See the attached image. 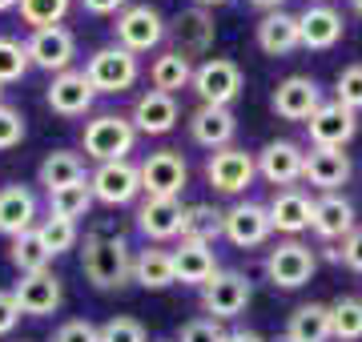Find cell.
I'll return each mask as SVG.
<instances>
[{
    "mask_svg": "<svg viewBox=\"0 0 362 342\" xmlns=\"http://www.w3.org/2000/svg\"><path fill=\"white\" fill-rule=\"evenodd\" d=\"M45 101L57 117H85L97 101V93H93L89 77H85V69H65V73H57L45 93Z\"/></svg>",
    "mask_w": 362,
    "mask_h": 342,
    "instance_id": "cell-17",
    "label": "cell"
},
{
    "mask_svg": "<svg viewBox=\"0 0 362 342\" xmlns=\"http://www.w3.org/2000/svg\"><path fill=\"white\" fill-rule=\"evenodd\" d=\"M250 298H254V286H250V278L238 274V270H218V274L202 286V310H206V318H218V322L238 318L250 306Z\"/></svg>",
    "mask_w": 362,
    "mask_h": 342,
    "instance_id": "cell-7",
    "label": "cell"
},
{
    "mask_svg": "<svg viewBox=\"0 0 362 342\" xmlns=\"http://www.w3.org/2000/svg\"><path fill=\"white\" fill-rule=\"evenodd\" d=\"M149 81H153V89L157 93H181V89H189L194 85V61L189 57H181V53H161L153 57V65H149Z\"/></svg>",
    "mask_w": 362,
    "mask_h": 342,
    "instance_id": "cell-31",
    "label": "cell"
},
{
    "mask_svg": "<svg viewBox=\"0 0 362 342\" xmlns=\"http://www.w3.org/2000/svg\"><path fill=\"white\" fill-rule=\"evenodd\" d=\"M21 141H25V117L13 105H0V153L16 149Z\"/></svg>",
    "mask_w": 362,
    "mask_h": 342,
    "instance_id": "cell-43",
    "label": "cell"
},
{
    "mask_svg": "<svg viewBox=\"0 0 362 342\" xmlns=\"http://www.w3.org/2000/svg\"><path fill=\"white\" fill-rule=\"evenodd\" d=\"M81 274L97 290H121L133 282V254L121 234H89L81 250Z\"/></svg>",
    "mask_w": 362,
    "mask_h": 342,
    "instance_id": "cell-1",
    "label": "cell"
},
{
    "mask_svg": "<svg viewBox=\"0 0 362 342\" xmlns=\"http://www.w3.org/2000/svg\"><path fill=\"white\" fill-rule=\"evenodd\" d=\"M89 189L101 206H129L141 194V170L133 161H105L89 173Z\"/></svg>",
    "mask_w": 362,
    "mask_h": 342,
    "instance_id": "cell-11",
    "label": "cell"
},
{
    "mask_svg": "<svg viewBox=\"0 0 362 342\" xmlns=\"http://www.w3.org/2000/svg\"><path fill=\"white\" fill-rule=\"evenodd\" d=\"M226 230V213L214 210V206H185V218H181V242H202V246H214Z\"/></svg>",
    "mask_w": 362,
    "mask_h": 342,
    "instance_id": "cell-33",
    "label": "cell"
},
{
    "mask_svg": "<svg viewBox=\"0 0 362 342\" xmlns=\"http://www.w3.org/2000/svg\"><path fill=\"white\" fill-rule=\"evenodd\" d=\"M177 117H181V109H177V97H169V93H157V89H149V93H141L137 101H133V113H129V121H133V129H137V137H165L173 125H177Z\"/></svg>",
    "mask_w": 362,
    "mask_h": 342,
    "instance_id": "cell-20",
    "label": "cell"
},
{
    "mask_svg": "<svg viewBox=\"0 0 362 342\" xmlns=\"http://www.w3.org/2000/svg\"><path fill=\"white\" fill-rule=\"evenodd\" d=\"M28 73V53L25 45L13 37H0V89L4 85H13V81H21Z\"/></svg>",
    "mask_w": 362,
    "mask_h": 342,
    "instance_id": "cell-39",
    "label": "cell"
},
{
    "mask_svg": "<svg viewBox=\"0 0 362 342\" xmlns=\"http://www.w3.org/2000/svg\"><path fill=\"white\" fill-rule=\"evenodd\" d=\"M350 173H354V165L342 149H310L306 165H302V182L322 189V194H338L350 182Z\"/></svg>",
    "mask_w": 362,
    "mask_h": 342,
    "instance_id": "cell-24",
    "label": "cell"
},
{
    "mask_svg": "<svg viewBox=\"0 0 362 342\" xmlns=\"http://www.w3.org/2000/svg\"><path fill=\"white\" fill-rule=\"evenodd\" d=\"M73 8V0H16V13L28 28H52L61 25Z\"/></svg>",
    "mask_w": 362,
    "mask_h": 342,
    "instance_id": "cell-36",
    "label": "cell"
},
{
    "mask_svg": "<svg viewBox=\"0 0 362 342\" xmlns=\"http://www.w3.org/2000/svg\"><path fill=\"white\" fill-rule=\"evenodd\" d=\"M197 8H218V4H226V0H194Z\"/></svg>",
    "mask_w": 362,
    "mask_h": 342,
    "instance_id": "cell-50",
    "label": "cell"
},
{
    "mask_svg": "<svg viewBox=\"0 0 362 342\" xmlns=\"http://www.w3.org/2000/svg\"><path fill=\"white\" fill-rule=\"evenodd\" d=\"M330 334L338 342H362V298H338L330 302Z\"/></svg>",
    "mask_w": 362,
    "mask_h": 342,
    "instance_id": "cell-35",
    "label": "cell"
},
{
    "mask_svg": "<svg viewBox=\"0 0 362 342\" xmlns=\"http://www.w3.org/2000/svg\"><path fill=\"white\" fill-rule=\"evenodd\" d=\"M258 49L266 57H290L302 49V33H298V16L294 13H266L258 20Z\"/></svg>",
    "mask_w": 362,
    "mask_h": 342,
    "instance_id": "cell-28",
    "label": "cell"
},
{
    "mask_svg": "<svg viewBox=\"0 0 362 342\" xmlns=\"http://www.w3.org/2000/svg\"><path fill=\"white\" fill-rule=\"evenodd\" d=\"M354 201L342 198V194H322L314 198V218H310V230L322 242H346L354 234Z\"/></svg>",
    "mask_w": 362,
    "mask_h": 342,
    "instance_id": "cell-23",
    "label": "cell"
},
{
    "mask_svg": "<svg viewBox=\"0 0 362 342\" xmlns=\"http://www.w3.org/2000/svg\"><path fill=\"white\" fill-rule=\"evenodd\" d=\"M318 270V258L306 242H298V237H286L278 242L270 254H266V278H270V286L278 290H298L306 286Z\"/></svg>",
    "mask_w": 362,
    "mask_h": 342,
    "instance_id": "cell-6",
    "label": "cell"
},
{
    "mask_svg": "<svg viewBox=\"0 0 362 342\" xmlns=\"http://www.w3.org/2000/svg\"><path fill=\"white\" fill-rule=\"evenodd\" d=\"M254 177H258V161H254V153L238 149V145H226L218 153H209V161H206V182L218 194H226V198L246 194Z\"/></svg>",
    "mask_w": 362,
    "mask_h": 342,
    "instance_id": "cell-9",
    "label": "cell"
},
{
    "mask_svg": "<svg viewBox=\"0 0 362 342\" xmlns=\"http://www.w3.org/2000/svg\"><path fill=\"white\" fill-rule=\"evenodd\" d=\"M334 101H342V105L350 109V113H362V65H350L338 73L334 81Z\"/></svg>",
    "mask_w": 362,
    "mask_h": 342,
    "instance_id": "cell-40",
    "label": "cell"
},
{
    "mask_svg": "<svg viewBox=\"0 0 362 342\" xmlns=\"http://www.w3.org/2000/svg\"><path fill=\"white\" fill-rule=\"evenodd\" d=\"M8 8H16V0H0V13H8Z\"/></svg>",
    "mask_w": 362,
    "mask_h": 342,
    "instance_id": "cell-51",
    "label": "cell"
},
{
    "mask_svg": "<svg viewBox=\"0 0 362 342\" xmlns=\"http://www.w3.org/2000/svg\"><path fill=\"white\" fill-rule=\"evenodd\" d=\"M16 322H21V306H16L13 290H0V338H4V334H13Z\"/></svg>",
    "mask_w": 362,
    "mask_h": 342,
    "instance_id": "cell-46",
    "label": "cell"
},
{
    "mask_svg": "<svg viewBox=\"0 0 362 342\" xmlns=\"http://www.w3.org/2000/svg\"><path fill=\"white\" fill-rule=\"evenodd\" d=\"M0 105H4V89H0Z\"/></svg>",
    "mask_w": 362,
    "mask_h": 342,
    "instance_id": "cell-53",
    "label": "cell"
},
{
    "mask_svg": "<svg viewBox=\"0 0 362 342\" xmlns=\"http://www.w3.org/2000/svg\"><path fill=\"white\" fill-rule=\"evenodd\" d=\"M233 133H238V117L233 109H221V105H197L189 113V137H194L202 149L218 153L226 145H233Z\"/></svg>",
    "mask_w": 362,
    "mask_h": 342,
    "instance_id": "cell-22",
    "label": "cell"
},
{
    "mask_svg": "<svg viewBox=\"0 0 362 342\" xmlns=\"http://www.w3.org/2000/svg\"><path fill=\"white\" fill-rule=\"evenodd\" d=\"M37 222V194L28 185H0V234L13 242L28 234Z\"/></svg>",
    "mask_w": 362,
    "mask_h": 342,
    "instance_id": "cell-26",
    "label": "cell"
},
{
    "mask_svg": "<svg viewBox=\"0 0 362 342\" xmlns=\"http://www.w3.org/2000/svg\"><path fill=\"white\" fill-rule=\"evenodd\" d=\"M81 145H85V158H93L97 165H105V161H129L133 145H137V129L121 113H97L85 125V133H81Z\"/></svg>",
    "mask_w": 362,
    "mask_h": 342,
    "instance_id": "cell-2",
    "label": "cell"
},
{
    "mask_svg": "<svg viewBox=\"0 0 362 342\" xmlns=\"http://www.w3.org/2000/svg\"><path fill=\"white\" fill-rule=\"evenodd\" d=\"M173 282L181 286H206L209 278L218 274V258H214V246H202V242H177L173 250Z\"/></svg>",
    "mask_w": 362,
    "mask_h": 342,
    "instance_id": "cell-27",
    "label": "cell"
},
{
    "mask_svg": "<svg viewBox=\"0 0 362 342\" xmlns=\"http://www.w3.org/2000/svg\"><path fill=\"white\" fill-rule=\"evenodd\" d=\"M250 4H254L258 13H278V8H282L286 0H250Z\"/></svg>",
    "mask_w": 362,
    "mask_h": 342,
    "instance_id": "cell-49",
    "label": "cell"
},
{
    "mask_svg": "<svg viewBox=\"0 0 362 342\" xmlns=\"http://www.w3.org/2000/svg\"><path fill=\"white\" fill-rule=\"evenodd\" d=\"M274 225H270V210L262 206V201H238L226 210V230L221 237L238 246V250H254L262 242H270Z\"/></svg>",
    "mask_w": 362,
    "mask_h": 342,
    "instance_id": "cell-13",
    "label": "cell"
},
{
    "mask_svg": "<svg viewBox=\"0 0 362 342\" xmlns=\"http://www.w3.org/2000/svg\"><path fill=\"white\" fill-rule=\"evenodd\" d=\"M242 69H238V61H230V57H209V61H202V65L194 69V85L189 89L197 93V101L202 105H221L230 109L238 97H242Z\"/></svg>",
    "mask_w": 362,
    "mask_h": 342,
    "instance_id": "cell-4",
    "label": "cell"
},
{
    "mask_svg": "<svg viewBox=\"0 0 362 342\" xmlns=\"http://www.w3.org/2000/svg\"><path fill=\"white\" fill-rule=\"evenodd\" d=\"M278 342H290V338H286V334H282V338H278Z\"/></svg>",
    "mask_w": 362,
    "mask_h": 342,
    "instance_id": "cell-54",
    "label": "cell"
},
{
    "mask_svg": "<svg viewBox=\"0 0 362 342\" xmlns=\"http://www.w3.org/2000/svg\"><path fill=\"white\" fill-rule=\"evenodd\" d=\"M101 342H149V334H145V326L137 322V318L117 314L101 326Z\"/></svg>",
    "mask_w": 362,
    "mask_h": 342,
    "instance_id": "cell-41",
    "label": "cell"
},
{
    "mask_svg": "<svg viewBox=\"0 0 362 342\" xmlns=\"http://www.w3.org/2000/svg\"><path fill=\"white\" fill-rule=\"evenodd\" d=\"M8 262L16 266V274H40V270H49L52 254L45 250L37 225H33L28 234H21V237H13V242H8Z\"/></svg>",
    "mask_w": 362,
    "mask_h": 342,
    "instance_id": "cell-34",
    "label": "cell"
},
{
    "mask_svg": "<svg viewBox=\"0 0 362 342\" xmlns=\"http://www.w3.org/2000/svg\"><path fill=\"white\" fill-rule=\"evenodd\" d=\"M338 262H346L354 274H362V225H354V234L338 246Z\"/></svg>",
    "mask_w": 362,
    "mask_h": 342,
    "instance_id": "cell-45",
    "label": "cell"
},
{
    "mask_svg": "<svg viewBox=\"0 0 362 342\" xmlns=\"http://www.w3.org/2000/svg\"><path fill=\"white\" fill-rule=\"evenodd\" d=\"M85 77H89L93 93H129L133 85H137V77H141V65H137V57L125 53V49H117V45H109V49H97V53L85 61Z\"/></svg>",
    "mask_w": 362,
    "mask_h": 342,
    "instance_id": "cell-5",
    "label": "cell"
},
{
    "mask_svg": "<svg viewBox=\"0 0 362 342\" xmlns=\"http://www.w3.org/2000/svg\"><path fill=\"white\" fill-rule=\"evenodd\" d=\"M165 37H173V53L181 57H206L209 49H214V37H218V28H214V16H209V8H185V13L173 20V25H165Z\"/></svg>",
    "mask_w": 362,
    "mask_h": 342,
    "instance_id": "cell-15",
    "label": "cell"
},
{
    "mask_svg": "<svg viewBox=\"0 0 362 342\" xmlns=\"http://www.w3.org/2000/svg\"><path fill=\"white\" fill-rule=\"evenodd\" d=\"M141 170V194L145 198H181L189 185V165L177 149H157L137 165Z\"/></svg>",
    "mask_w": 362,
    "mask_h": 342,
    "instance_id": "cell-8",
    "label": "cell"
},
{
    "mask_svg": "<svg viewBox=\"0 0 362 342\" xmlns=\"http://www.w3.org/2000/svg\"><path fill=\"white\" fill-rule=\"evenodd\" d=\"M81 8L93 16H117L129 8V0H81Z\"/></svg>",
    "mask_w": 362,
    "mask_h": 342,
    "instance_id": "cell-47",
    "label": "cell"
},
{
    "mask_svg": "<svg viewBox=\"0 0 362 342\" xmlns=\"http://www.w3.org/2000/svg\"><path fill=\"white\" fill-rule=\"evenodd\" d=\"M13 298L21 306V314L28 318H49L61 310L65 302V286H61V278L49 274V270H40V274H21V282L13 286Z\"/></svg>",
    "mask_w": 362,
    "mask_h": 342,
    "instance_id": "cell-14",
    "label": "cell"
},
{
    "mask_svg": "<svg viewBox=\"0 0 362 342\" xmlns=\"http://www.w3.org/2000/svg\"><path fill=\"white\" fill-rule=\"evenodd\" d=\"M89 210H93V189H89V182L69 185V189H57V194H49V213L65 218V222H77V218H85Z\"/></svg>",
    "mask_w": 362,
    "mask_h": 342,
    "instance_id": "cell-37",
    "label": "cell"
},
{
    "mask_svg": "<svg viewBox=\"0 0 362 342\" xmlns=\"http://www.w3.org/2000/svg\"><path fill=\"white\" fill-rule=\"evenodd\" d=\"M226 342H266L262 334H254V330H230L226 334Z\"/></svg>",
    "mask_w": 362,
    "mask_h": 342,
    "instance_id": "cell-48",
    "label": "cell"
},
{
    "mask_svg": "<svg viewBox=\"0 0 362 342\" xmlns=\"http://www.w3.org/2000/svg\"><path fill=\"white\" fill-rule=\"evenodd\" d=\"M37 234L40 242H45V250L52 254V258H61V254H69L73 246H77V222H65V218H57V213H49V218H40L37 222Z\"/></svg>",
    "mask_w": 362,
    "mask_h": 342,
    "instance_id": "cell-38",
    "label": "cell"
},
{
    "mask_svg": "<svg viewBox=\"0 0 362 342\" xmlns=\"http://www.w3.org/2000/svg\"><path fill=\"white\" fill-rule=\"evenodd\" d=\"M133 282L145 290H165L173 286V258L161 246H145L133 254Z\"/></svg>",
    "mask_w": 362,
    "mask_h": 342,
    "instance_id": "cell-32",
    "label": "cell"
},
{
    "mask_svg": "<svg viewBox=\"0 0 362 342\" xmlns=\"http://www.w3.org/2000/svg\"><path fill=\"white\" fill-rule=\"evenodd\" d=\"M298 33H302V49H314V53H326L334 49L342 33H346V20L334 4H310L298 13Z\"/></svg>",
    "mask_w": 362,
    "mask_h": 342,
    "instance_id": "cell-19",
    "label": "cell"
},
{
    "mask_svg": "<svg viewBox=\"0 0 362 342\" xmlns=\"http://www.w3.org/2000/svg\"><path fill=\"white\" fill-rule=\"evenodd\" d=\"M37 182L45 185V194H57V189H69V185L89 182V177H85V158L73 153V149H52L49 158L40 161Z\"/></svg>",
    "mask_w": 362,
    "mask_h": 342,
    "instance_id": "cell-29",
    "label": "cell"
},
{
    "mask_svg": "<svg viewBox=\"0 0 362 342\" xmlns=\"http://www.w3.org/2000/svg\"><path fill=\"white\" fill-rule=\"evenodd\" d=\"M322 105V89L314 77H286L278 81V89L270 97V109L278 113L282 121H306L314 117V109Z\"/></svg>",
    "mask_w": 362,
    "mask_h": 342,
    "instance_id": "cell-18",
    "label": "cell"
},
{
    "mask_svg": "<svg viewBox=\"0 0 362 342\" xmlns=\"http://www.w3.org/2000/svg\"><path fill=\"white\" fill-rule=\"evenodd\" d=\"M165 40V20L153 4H129L125 13H117L113 20V45L125 49V53L141 57L149 49H157Z\"/></svg>",
    "mask_w": 362,
    "mask_h": 342,
    "instance_id": "cell-3",
    "label": "cell"
},
{
    "mask_svg": "<svg viewBox=\"0 0 362 342\" xmlns=\"http://www.w3.org/2000/svg\"><path fill=\"white\" fill-rule=\"evenodd\" d=\"M254 161H258V173L266 177L270 185H282V189H290L294 182H302V165H306V149L298 141H266L254 153Z\"/></svg>",
    "mask_w": 362,
    "mask_h": 342,
    "instance_id": "cell-16",
    "label": "cell"
},
{
    "mask_svg": "<svg viewBox=\"0 0 362 342\" xmlns=\"http://www.w3.org/2000/svg\"><path fill=\"white\" fill-rule=\"evenodd\" d=\"M177 342H226V330H221L218 318H189L185 326H181V338Z\"/></svg>",
    "mask_w": 362,
    "mask_h": 342,
    "instance_id": "cell-42",
    "label": "cell"
},
{
    "mask_svg": "<svg viewBox=\"0 0 362 342\" xmlns=\"http://www.w3.org/2000/svg\"><path fill=\"white\" fill-rule=\"evenodd\" d=\"M286 338L290 342H330V306L322 302H302L286 322Z\"/></svg>",
    "mask_w": 362,
    "mask_h": 342,
    "instance_id": "cell-30",
    "label": "cell"
},
{
    "mask_svg": "<svg viewBox=\"0 0 362 342\" xmlns=\"http://www.w3.org/2000/svg\"><path fill=\"white\" fill-rule=\"evenodd\" d=\"M52 342H101V326H93L89 318H73L52 334Z\"/></svg>",
    "mask_w": 362,
    "mask_h": 342,
    "instance_id": "cell-44",
    "label": "cell"
},
{
    "mask_svg": "<svg viewBox=\"0 0 362 342\" xmlns=\"http://www.w3.org/2000/svg\"><path fill=\"white\" fill-rule=\"evenodd\" d=\"M181 218H185V206L181 198H145L137 206V230H141L149 242H173L181 237Z\"/></svg>",
    "mask_w": 362,
    "mask_h": 342,
    "instance_id": "cell-21",
    "label": "cell"
},
{
    "mask_svg": "<svg viewBox=\"0 0 362 342\" xmlns=\"http://www.w3.org/2000/svg\"><path fill=\"white\" fill-rule=\"evenodd\" d=\"M25 53H28V65L45 69V73H65L73 69V57H77V37L69 33L65 25H52V28H33L25 40Z\"/></svg>",
    "mask_w": 362,
    "mask_h": 342,
    "instance_id": "cell-10",
    "label": "cell"
},
{
    "mask_svg": "<svg viewBox=\"0 0 362 342\" xmlns=\"http://www.w3.org/2000/svg\"><path fill=\"white\" fill-rule=\"evenodd\" d=\"M350 8H354V13L362 16V0H350Z\"/></svg>",
    "mask_w": 362,
    "mask_h": 342,
    "instance_id": "cell-52",
    "label": "cell"
},
{
    "mask_svg": "<svg viewBox=\"0 0 362 342\" xmlns=\"http://www.w3.org/2000/svg\"><path fill=\"white\" fill-rule=\"evenodd\" d=\"M266 210H270V225L278 234L286 237H298L302 230H310V218H314V201L310 194H302V189H278L270 201H266Z\"/></svg>",
    "mask_w": 362,
    "mask_h": 342,
    "instance_id": "cell-25",
    "label": "cell"
},
{
    "mask_svg": "<svg viewBox=\"0 0 362 342\" xmlns=\"http://www.w3.org/2000/svg\"><path fill=\"white\" fill-rule=\"evenodd\" d=\"M306 129H310L314 149H346L358 133V113H350L342 101H322L306 121Z\"/></svg>",
    "mask_w": 362,
    "mask_h": 342,
    "instance_id": "cell-12",
    "label": "cell"
}]
</instances>
